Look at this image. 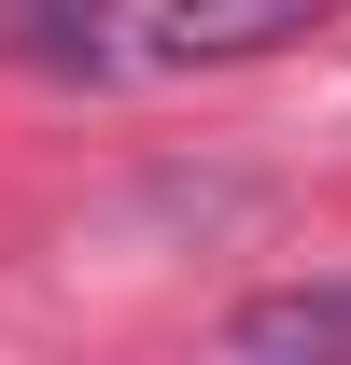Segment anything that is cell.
<instances>
[{
  "instance_id": "obj_1",
  "label": "cell",
  "mask_w": 351,
  "mask_h": 365,
  "mask_svg": "<svg viewBox=\"0 0 351 365\" xmlns=\"http://www.w3.org/2000/svg\"><path fill=\"white\" fill-rule=\"evenodd\" d=\"M337 0H141V71H225V56H267L295 43V29H323Z\"/></svg>"
},
{
  "instance_id": "obj_2",
  "label": "cell",
  "mask_w": 351,
  "mask_h": 365,
  "mask_svg": "<svg viewBox=\"0 0 351 365\" xmlns=\"http://www.w3.org/2000/svg\"><path fill=\"white\" fill-rule=\"evenodd\" d=\"M239 351H351V281H323V295H253V309H239Z\"/></svg>"
}]
</instances>
